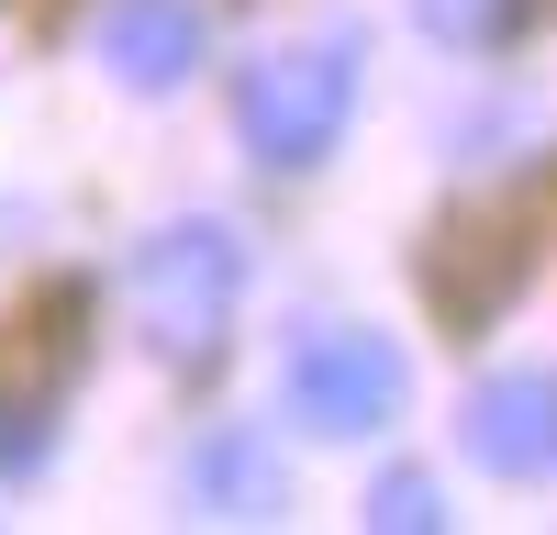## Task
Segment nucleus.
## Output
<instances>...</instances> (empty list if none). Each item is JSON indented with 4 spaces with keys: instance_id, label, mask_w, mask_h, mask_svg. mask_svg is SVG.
<instances>
[{
    "instance_id": "nucleus-1",
    "label": "nucleus",
    "mask_w": 557,
    "mask_h": 535,
    "mask_svg": "<svg viewBox=\"0 0 557 535\" xmlns=\"http://www.w3.org/2000/svg\"><path fill=\"white\" fill-rule=\"evenodd\" d=\"M123 301H134V335H146L168 369H201V357L223 346V324H235V301H246V235L235 223H157L146 246H134L123 268Z\"/></svg>"
},
{
    "instance_id": "nucleus-2",
    "label": "nucleus",
    "mask_w": 557,
    "mask_h": 535,
    "mask_svg": "<svg viewBox=\"0 0 557 535\" xmlns=\"http://www.w3.org/2000/svg\"><path fill=\"white\" fill-rule=\"evenodd\" d=\"M346 112H357V34L268 45V57L235 78V134H246L257 167H323Z\"/></svg>"
},
{
    "instance_id": "nucleus-3",
    "label": "nucleus",
    "mask_w": 557,
    "mask_h": 535,
    "mask_svg": "<svg viewBox=\"0 0 557 535\" xmlns=\"http://www.w3.org/2000/svg\"><path fill=\"white\" fill-rule=\"evenodd\" d=\"M401 390H412L401 346L368 335V324H323V335L290 346V413L312 435H380L401 413Z\"/></svg>"
},
{
    "instance_id": "nucleus-4",
    "label": "nucleus",
    "mask_w": 557,
    "mask_h": 535,
    "mask_svg": "<svg viewBox=\"0 0 557 535\" xmlns=\"http://www.w3.org/2000/svg\"><path fill=\"white\" fill-rule=\"evenodd\" d=\"M67 380H78V290H57L34 324H12V346H0V480L45 469Z\"/></svg>"
},
{
    "instance_id": "nucleus-5",
    "label": "nucleus",
    "mask_w": 557,
    "mask_h": 535,
    "mask_svg": "<svg viewBox=\"0 0 557 535\" xmlns=\"http://www.w3.org/2000/svg\"><path fill=\"white\" fill-rule=\"evenodd\" d=\"M524 268H535V246L513 235V223L457 212V223H435V246H424V290H435L446 324H491V312L524 290Z\"/></svg>"
},
{
    "instance_id": "nucleus-6",
    "label": "nucleus",
    "mask_w": 557,
    "mask_h": 535,
    "mask_svg": "<svg viewBox=\"0 0 557 535\" xmlns=\"http://www.w3.org/2000/svg\"><path fill=\"white\" fill-rule=\"evenodd\" d=\"M469 458L491 480H546L557 469V380L546 369H502L469 390Z\"/></svg>"
},
{
    "instance_id": "nucleus-7",
    "label": "nucleus",
    "mask_w": 557,
    "mask_h": 535,
    "mask_svg": "<svg viewBox=\"0 0 557 535\" xmlns=\"http://www.w3.org/2000/svg\"><path fill=\"white\" fill-rule=\"evenodd\" d=\"M101 67L123 89H178L201 67V12L190 0H101Z\"/></svg>"
},
{
    "instance_id": "nucleus-8",
    "label": "nucleus",
    "mask_w": 557,
    "mask_h": 535,
    "mask_svg": "<svg viewBox=\"0 0 557 535\" xmlns=\"http://www.w3.org/2000/svg\"><path fill=\"white\" fill-rule=\"evenodd\" d=\"M190 502H201V513H223V524H268L278 502H290V480H278L268 435H246V424H212V435L190 446Z\"/></svg>"
},
{
    "instance_id": "nucleus-9",
    "label": "nucleus",
    "mask_w": 557,
    "mask_h": 535,
    "mask_svg": "<svg viewBox=\"0 0 557 535\" xmlns=\"http://www.w3.org/2000/svg\"><path fill=\"white\" fill-rule=\"evenodd\" d=\"M412 23H424L435 45H469V57H480V45H502L524 23V0H412Z\"/></svg>"
},
{
    "instance_id": "nucleus-10",
    "label": "nucleus",
    "mask_w": 557,
    "mask_h": 535,
    "mask_svg": "<svg viewBox=\"0 0 557 535\" xmlns=\"http://www.w3.org/2000/svg\"><path fill=\"white\" fill-rule=\"evenodd\" d=\"M368 524H380V535H435L446 524V490L424 469H391L380 490H368Z\"/></svg>"
}]
</instances>
